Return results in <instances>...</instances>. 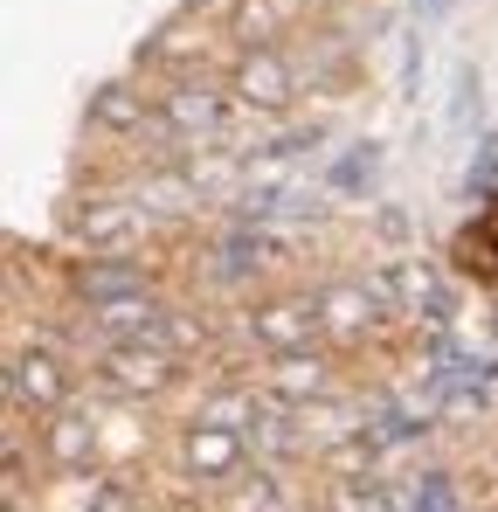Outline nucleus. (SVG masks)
<instances>
[{
	"label": "nucleus",
	"mask_w": 498,
	"mask_h": 512,
	"mask_svg": "<svg viewBox=\"0 0 498 512\" xmlns=\"http://www.w3.org/2000/svg\"><path fill=\"white\" fill-rule=\"evenodd\" d=\"M277 367H284V374H277V388H284V395H305V388H319V381H326V374H319V360H305V353H284Z\"/></svg>",
	"instance_id": "nucleus-9"
},
{
	"label": "nucleus",
	"mask_w": 498,
	"mask_h": 512,
	"mask_svg": "<svg viewBox=\"0 0 498 512\" xmlns=\"http://www.w3.org/2000/svg\"><path fill=\"white\" fill-rule=\"evenodd\" d=\"M49 450H56L63 464H83V457H90V429L83 423H56L49 429Z\"/></svg>",
	"instance_id": "nucleus-11"
},
{
	"label": "nucleus",
	"mask_w": 498,
	"mask_h": 512,
	"mask_svg": "<svg viewBox=\"0 0 498 512\" xmlns=\"http://www.w3.org/2000/svg\"><path fill=\"white\" fill-rule=\"evenodd\" d=\"M90 125H104V132H139L146 125V97L125 84H104L90 97Z\"/></svg>",
	"instance_id": "nucleus-3"
},
{
	"label": "nucleus",
	"mask_w": 498,
	"mask_h": 512,
	"mask_svg": "<svg viewBox=\"0 0 498 512\" xmlns=\"http://www.w3.org/2000/svg\"><path fill=\"white\" fill-rule=\"evenodd\" d=\"M125 229H132V208H90V215H83V236H90V243H111V236H125Z\"/></svg>",
	"instance_id": "nucleus-10"
},
{
	"label": "nucleus",
	"mask_w": 498,
	"mask_h": 512,
	"mask_svg": "<svg viewBox=\"0 0 498 512\" xmlns=\"http://www.w3.org/2000/svg\"><path fill=\"white\" fill-rule=\"evenodd\" d=\"M90 512H132V506H125V492H90Z\"/></svg>",
	"instance_id": "nucleus-12"
},
{
	"label": "nucleus",
	"mask_w": 498,
	"mask_h": 512,
	"mask_svg": "<svg viewBox=\"0 0 498 512\" xmlns=\"http://www.w3.org/2000/svg\"><path fill=\"white\" fill-rule=\"evenodd\" d=\"M104 381L111 388H166L173 381V353L166 346H153V340H132V346H111L104 353Z\"/></svg>",
	"instance_id": "nucleus-1"
},
{
	"label": "nucleus",
	"mask_w": 498,
	"mask_h": 512,
	"mask_svg": "<svg viewBox=\"0 0 498 512\" xmlns=\"http://www.w3.org/2000/svg\"><path fill=\"white\" fill-rule=\"evenodd\" d=\"M256 340H270V346L312 340V312H305V305H263V312H256Z\"/></svg>",
	"instance_id": "nucleus-7"
},
{
	"label": "nucleus",
	"mask_w": 498,
	"mask_h": 512,
	"mask_svg": "<svg viewBox=\"0 0 498 512\" xmlns=\"http://www.w3.org/2000/svg\"><path fill=\"white\" fill-rule=\"evenodd\" d=\"M236 97H243V104H256V111H277V104L291 97V70H284L270 49H256L243 70H236Z\"/></svg>",
	"instance_id": "nucleus-2"
},
{
	"label": "nucleus",
	"mask_w": 498,
	"mask_h": 512,
	"mask_svg": "<svg viewBox=\"0 0 498 512\" xmlns=\"http://www.w3.org/2000/svg\"><path fill=\"white\" fill-rule=\"evenodd\" d=\"M367 319H374V291H326V326L360 333Z\"/></svg>",
	"instance_id": "nucleus-8"
},
{
	"label": "nucleus",
	"mask_w": 498,
	"mask_h": 512,
	"mask_svg": "<svg viewBox=\"0 0 498 512\" xmlns=\"http://www.w3.org/2000/svg\"><path fill=\"white\" fill-rule=\"evenodd\" d=\"M215 118H222V104H215L208 90L180 84L166 97V125H173V132H215Z\"/></svg>",
	"instance_id": "nucleus-5"
},
{
	"label": "nucleus",
	"mask_w": 498,
	"mask_h": 512,
	"mask_svg": "<svg viewBox=\"0 0 498 512\" xmlns=\"http://www.w3.org/2000/svg\"><path fill=\"white\" fill-rule=\"evenodd\" d=\"M187 457H194V471H229V464L243 457V443H236V429H229V423H201V429H194V443H187Z\"/></svg>",
	"instance_id": "nucleus-6"
},
{
	"label": "nucleus",
	"mask_w": 498,
	"mask_h": 512,
	"mask_svg": "<svg viewBox=\"0 0 498 512\" xmlns=\"http://www.w3.org/2000/svg\"><path fill=\"white\" fill-rule=\"evenodd\" d=\"M56 395H63L56 360H49V353H21V360H14V402H42V409H49Z\"/></svg>",
	"instance_id": "nucleus-4"
}]
</instances>
